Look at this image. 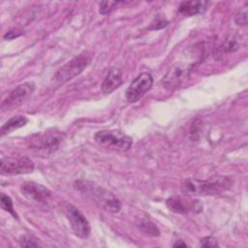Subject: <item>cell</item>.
I'll list each match as a JSON object with an SVG mask.
<instances>
[{
    "mask_svg": "<svg viewBox=\"0 0 248 248\" xmlns=\"http://www.w3.org/2000/svg\"><path fill=\"white\" fill-rule=\"evenodd\" d=\"M74 188L89 198L106 211L116 213L121 208V202L111 192L96 184L95 182L78 179L74 182Z\"/></svg>",
    "mask_w": 248,
    "mask_h": 248,
    "instance_id": "obj_1",
    "label": "cell"
},
{
    "mask_svg": "<svg viewBox=\"0 0 248 248\" xmlns=\"http://www.w3.org/2000/svg\"><path fill=\"white\" fill-rule=\"evenodd\" d=\"M232 179L226 176H218L207 180L186 179L182 182L181 189L187 195H214L232 186Z\"/></svg>",
    "mask_w": 248,
    "mask_h": 248,
    "instance_id": "obj_2",
    "label": "cell"
},
{
    "mask_svg": "<svg viewBox=\"0 0 248 248\" xmlns=\"http://www.w3.org/2000/svg\"><path fill=\"white\" fill-rule=\"evenodd\" d=\"M95 141L102 147L114 151H127L131 148L132 138L116 130H102L94 135Z\"/></svg>",
    "mask_w": 248,
    "mask_h": 248,
    "instance_id": "obj_3",
    "label": "cell"
},
{
    "mask_svg": "<svg viewBox=\"0 0 248 248\" xmlns=\"http://www.w3.org/2000/svg\"><path fill=\"white\" fill-rule=\"evenodd\" d=\"M91 57L89 54L83 52L74 57L63 65L58 71L53 75L52 80L57 86L64 84L68 80L74 78L76 76L79 75L90 63Z\"/></svg>",
    "mask_w": 248,
    "mask_h": 248,
    "instance_id": "obj_4",
    "label": "cell"
},
{
    "mask_svg": "<svg viewBox=\"0 0 248 248\" xmlns=\"http://www.w3.org/2000/svg\"><path fill=\"white\" fill-rule=\"evenodd\" d=\"M64 139V134L59 131H47L35 135L30 141L31 148L46 154L54 152Z\"/></svg>",
    "mask_w": 248,
    "mask_h": 248,
    "instance_id": "obj_5",
    "label": "cell"
},
{
    "mask_svg": "<svg viewBox=\"0 0 248 248\" xmlns=\"http://www.w3.org/2000/svg\"><path fill=\"white\" fill-rule=\"evenodd\" d=\"M34 163L26 157H6L1 159L0 171L2 175L30 173L34 170Z\"/></svg>",
    "mask_w": 248,
    "mask_h": 248,
    "instance_id": "obj_6",
    "label": "cell"
},
{
    "mask_svg": "<svg viewBox=\"0 0 248 248\" xmlns=\"http://www.w3.org/2000/svg\"><path fill=\"white\" fill-rule=\"evenodd\" d=\"M35 84L34 82H23L18 84L16 88H14L7 98L1 104L2 110H8L15 108L24 103L34 92Z\"/></svg>",
    "mask_w": 248,
    "mask_h": 248,
    "instance_id": "obj_7",
    "label": "cell"
},
{
    "mask_svg": "<svg viewBox=\"0 0 248 248\" xmlns=\"http://www.w3.org/2000/svg\"><path fill=\"white\" fill-rule=\"evenodd\" d=\"M153 78L147 72H143L136 77L126 90V99L128 102H138L151 88Z\"/></svg>",
    "mask_w": 248,
    "mask_h": 248,
    "instance_id": "obj_8",
    "label": "cell"
},
{
    "mask_svg": "<svg viewBox=\"0 0 248 248\" xmlns=\"http://www.w3.org/2000/svg\"><path fill=\"white\" fill-rule=\"evenodd\" d=\"M65 212L75 234L82 238L87 237L90 234L91 228L85 216L72 204H67Z\"/></svg>",
    "mask_w": 248,
    "mask_h": 248,
    "instance_id": "obj_9",
    "label": "cell"
},
{
    "mask_svg": "<svg viewBox=\"0 0 248 248\" xmlns=\"http://www.w3.org/2000/svg\"><path fill=\"white\" fill-rule=\"evenodd\" d=\"M22 195L32 202L46 204L51 198V192L42 184L36 182H25L20 186Z\"/></svg>",
    "mask_w": 248,
    "mask_h": 248,
    "instance_id": "obj_10",
    "label": "cell"
},
{
    "mask_svg": "<svg viewBox=\"0 0 248 248\" xmlns=\"http://www.w3.org/2000/svg\"><path fill=\"white\" fill-rule=\"evenodd\" d=\"M167 206L170 211L179 214H185L189 211H194L195 209L200 211L202 209V205L200 204L199 201L185 200L181 197L169 198L167 200Z\"/></svg>",
    "mask_w": 248,
    "mask_h": 248,
    "instance_id": "obj_11",
    "label": "cell"
},
{
    "mask_svg": "<svg viewBox=\"0 0 248 248\" xmlns=\"http://www.w3.org/2000/svg\"><path fill=\"white\" fill-rule=\"evenodd\" d=\"M123 82L122 72L118 68H112L108 73L106 78L102 83V91L105 94H109L115 90Z\"/></svg>",
    "mask_w": 248,
    "mask_h": 248,
    "instance_id": "obj_12",
    "label": "cell"
},
{
    "mask_svg": "<svg viewBox=\"0 0 248 248\" xmlns=\"http://www.w3.org/2000/svg\"><path fill=\"white\" fill-rule=\"evenodd\" d=\"M208 5L209 2L207 1H185L180 3L178 12L185 16H192L203 13Z\"/></svg>",
    "mask_w": 248,
    "mask_h": 248,
    "instance_id": "obj_13",
    "label": "cell"
},
{
    "mask_svg": "<svg viewBox=\"0 0 248 248\" xmlns=\"http://www.w3.org/2000/svg\"><path fill=\"white\" fill-rule=\"evenodd\" d=\"M188 69L186 67L176 66L175 68L171 69L165 77L164 82L166 85H177L179 84L183 78H185L188 75Z\"/></svg>",
    "mask_w": 248,
    "mask_h": 248,
    "instance_id": "obj_14",
    "label": "cell"
},
{
    "mask_svg": "<svg viewBox=\"0 0 248 248\" xmlns=\"http://www.w3.org/2000/svg\"><path fill=\"white\" fill-rule=\"evenodd\" d=\"M28 122V119L23 115H16L12 118H10L8 121H6L0 128V134L1 136H5L18 128H21L26 125Z\"/></svg>",
    "mask_w": 248,
    "mask_h": 248,
    "instance_id": "obj_15",
    "label": "cell"
},
{
    "mask_svg": "<svg viewBox=\"0 0 248 248\" xmlns=\"http://www.w3.org/2000/svg\"><path fill=\"white\" fill-rule=\"evenodd\" d=\"M137 224L139 229L144 233L150 234L152 236H158L160 234V232L157 226L153 222H151L148 218H140Z\"/></svg>",
    "mask_w": 248,
    "mask_h": 248,
    "instance_id": "obj_16",
    "label": "cell"
},
{
    "mask_svg": "<svg viewBox=\"0 0 248 248\" xmlns=\"http://www.w3.org/2000/svg\"><path fill=\"white\" fill-rule=\"evenodd\" d=\"M239 44L237 43L236 39L234 38H228L219 47V50L222 53H228V52H234L236 49H238Z\"/></svg>",
    "mask_w": 248,
    "mask_h": 248,
    "instance_id": "obj_17",
    "label": "cell"
},
{
    "mask_svg": "<svg viewBox=\"0 0 248 248\" xmlns=\"http://www.w3.org/2000/svg\"><path fill=\"white\" fill-rule=\"evenodd\" d=\"M38 239L30 234H23L19 237L18 242L19 245L22 247H38L40 244L37 241Z\"/></svg>",
    "mask_w": 248,
    "mask_h": 248,
    "instance_id": "obj_18",
    "label": "cell"
},
{
    "mask_svg": "<svg viewBox=\"0 0 248 248\" xmlns=\"http://www.w3.org/2000/svg\"><path fill=\"white\" fill-rule=\"evenodd\" d=\"M0 201H1V207H2L5 211L11 213L15 218H16V213L15 210H14L13 202H12L11 198H10L9 196H7V195H5V194L2 193V194H1V199H0Z\"/></svg>",
    "mask_w": 248,
    "mask_h": 248,
    "instance_id": "obj_19",
    "label": "cell"
},
{
    "mask_svg": "<svg viewBox=\"0 0 248 248\" xmlns=\"http://www.w3.org/2000/svg\"><path fill=\"white\" fill-rule=\"evenodd\" d=\"M117 3L115 1H103L99 4V13L101 15L109 14Z\"/></svg>",
    "mask_w": 248,
    "mask_h": 248,
    "instance_id": "obj_20",
    "label": "cell"
},
{
    "mask_svg": "<svg viewBox=\"0 0 248 248\" xmlns=\"http://www.w3.org/2000/svg\"><path fill=\"white\" fill-rule=\"evenodd\" d=\"M234 22L237 25H240V26H245L247 24V11H246V9L243 10V11H240L238 14L235 15Z\"/></svg>",
    "mask_w": 248,
    "mask_h": 248,
    "instance_id": "obj_21",
    "label": "cell"
},
{
    "mask_svg": "<svg viewBox=\"0 0 248 248\" xmlns=\"http://www.w3.org/2000/svg\"><path fill=\"white\" fill-rule=\"evenodd\" d=\"M201 245L203 247H216L218 246L217 240L212 236H206L201 239Z\"/></svg>",
    "mask_w": 248,
    "mask_h": 248,
    "instance_id": "obj_22",
    "label": "cell"
},
{
    "mask_svg": "<svg viewBox=\"0 0 248 248\" xmlns=\"http://www.w3.org/2000/svg\"><path fill=\"white\" fill-rule=\"evenodd\" d=\"M21 34H22V32L20 30H10L4 35V39L13 40V39H16V38L19 37Z\"/></svg>",
    "mask_w": 248,
    "mask_h": 248,
    "instance_id": "obj_23",
    "label": "cell"
},
{
    "mask_svg": "<svg viewBox=\"0 0 248 248\" xmlns=\"http://www.w3.org/2000/svg\"><path fill=\"white\" fill-rule=\"evenodd\" d=\"M173 246H174V247H177V246H183V247H185V246H187V245H186V243L182 242V240H178V241H176V243L173 244Z\"/></svg>",
    "mask_w": 248,
    "mask_h": 248,
    "instance_id": "obj_24",
    "label": "cell"
}]
</instances>
